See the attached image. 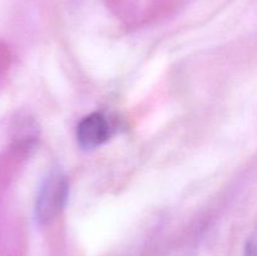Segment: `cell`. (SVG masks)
<instances>
[{"label": "cell", "instance_id": "cell-1", "mask_svg": "<svg viewBox=\"0 0 257 256\" xmlns=\"http://www.w3.org/2000/svg\"><path fill=\"white\" fill-rule=\"evenodd\" d=\"M67 177L60 171H53L43 181L35 201V218L39 223L50 222L64 208L68 200Z\"/></svg>", "mask_w": 257, "mask_h": 256}, {"label": "cell", "instance_id": "cell-2", "mask_svg": "<svg viewBox=\"0 0 257 256\" xmlns=\"http://www.w3.org/2000/svg\"><path fill=\"white\" fill-rule=\"evenodd\" d=\"M110 124L102 113H92L79 122L77 127L78 145L84 150H94L108 141Z\"/></svg>", "mask_w": 257, "mask_h": 256}, {"label": "cell", "instance_id": "cell-3", "mask_svg": "<svg viewBox=\"0 0 257 256\" xmlns=\"http://www.w3.org/2000/svg\"><path fill=\"white\" fill-rule=\"evenodd\" d=\"M243 256H257V223L246 241Z\"/></svg>", "mask_w": 257, "mask_h": 256}]
</instances>
